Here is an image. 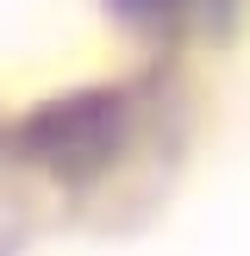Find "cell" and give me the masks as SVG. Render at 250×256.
Returning a JSON list of instances; mask_svg holds the SVG:
<instances>
[{"mask_svg":"<svg viewBox=\"0 0 250 256\" xmlns=\"http://www.w3.org/2000/svg\"><path fill=\"white\" fill-rule=\"evenodd\" d=\"M106 19L125 38L150 50V56H175L188 32H200V0H100Z\"/></svg>","mask_w":250,"mask_h":256,"instance_id":"1","label":"cell"},{"mask_svg":"<svg viewBox=\"0 0 250 256\" xmlns=\"http://www.w3.org/2000/svg\"><path fill=\"white\" fill-rule=\"evenodd\" d=\"M0 125H6V119H0Z\"/></svg>","mask_w":250,"mask_h":256,"instance_id":"2","label":"cell"}]
</instances>
